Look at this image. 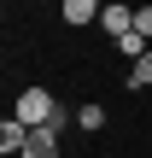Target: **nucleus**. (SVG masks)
I'll use <instances>...</instances> for the list:
<instances>
[{"label":"nucleus","instance_id":"5","mask_svg":"<svg viewBox=\"0 0 152 158\" xmlns=\"http://www.w3.org/2000/svg\"><path fill=\"white\" fill-rule=\"evenodd\" d=\"M76 129L100 135V129H105V106H94V100H88V106H76Z\"/></svg>","mask_w":152,"mask_h":158},{"label":"nucleus","instance_id":"9","mask_svg":"<svg viewBox=\"0 0 152 158\" xmlns=\"http://www.w3.org/2000/svg\"><path fill=\"white\" fill-rule=\"evenodd\" d=\"M18 158H59V147H23Z\"/></svg>","mask_w":152,"mask_h":158},{"label":"nucleus","instance_id":"2","mask_svg":"<svg viewBox=\"0 0 152 158\" xmlns=\"http://www.w3.org/2000/svg\"><path fill=\"white\" fill-rule=\"evenodd\" d=\"M100 23H105V35H111V41H123V35L135 29V6H123V0H105Z\"/></svg>","mask_w":152,"mask_h":158},{"label":"nucleus","instance_id":"4","mask_svg":"<svg viewBox=\"0 0 152 158\" xmlns=\"http://www.w3.org/2000/svg\"><path fill=\"white\" fill-rule=\"evenodd\" d=\"M29 135H35V129H29L23 117H6V123H0V152H6V158L23 152V147H29Z\"/></svg>","mask_w":152,"mask_h":158},{"label":"nucleus","instance_id":"6","mask_svg":"<svg viewBox=\"0 0 152 158\" xmlns=\"http://www.w3.org/2000/svg\"><path fill=\"white\" fill-rule=\"evenodd\" d=\"M111 47H117V53H123V59H129V64H135V59H141V53H152V41H146V35H135V29H129V35H123V41H111Z\"/></svg>","mask_w":152,"mask_h":158},{"label":"nucleus","instance_id":"1","mask_svg":"<svg viewBox=\"0 0 152 158\" xmlns=\"http://www.w3.org/2000/svg\"><path fill=\"white\" fill-rule=\"evenodd\" d=\"M12 117H23L29 129H41V123H64V106H59V100H53L47 88H23V94H18V111H12Z\"/></svg>","mask_w":152,"mask_h":158},{"label":"nucleus","instance_id":"8","mask_svg":"<svg viewBox=\"0 0 152 158\" xmlns=\"http://www.w3.org/2000/svg\"><path fill=\"white\" fill-rule=\"evenodd\" d=\"M135 35H146V41H152V0H146V6H135Z\"/></svg>","mask_w":152,"mask_h":158},{"label":"nucleus","instance_id":"3","mask_svg":"<svg viewBox=\"0 0 152 158\" xmlns=\"http://www.w3.org/2000/svg\"><path fill=\"white\" fill-rule=\"evenodd\" d=\"M100 12H105V0H59V18L64 23H100Z\"/></svg>","mask_w":152,"mask_h":158},{"label":"nucleus","instance_id":"7","mask_svg":"<svg viewBox=\"0 0 152 158\" xmlns=\"http://www.w3.org/2000/svg\"><path fill=\"white\" fill-rule=\"evenodd\" d=\"M129 88H152V53H141L129 64Z\"/></svg>","mask_w":152,"mask_h":158}]
</instances>
